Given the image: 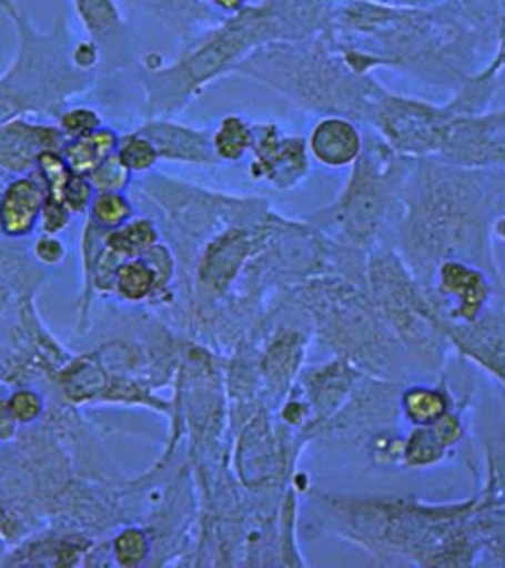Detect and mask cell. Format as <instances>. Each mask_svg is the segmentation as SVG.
<instances>
[{
  "label": "cell",
  "instance_id": "1",
  "mask_svg": "<svg viewBox=\"0 0 505 568\" xmlns=\"http://www.w3.org/2000/svg\"><path fill=\"white\" fill-rule=\"evenodd\" d=\"M362 286L346 276H314L291 286L284 298L334 354L372 377L400 382L407 354Z\"/></svg>",
  "mask_w": 505,
  "mask_h": 568
},
{
  "label": "cell",
  "instance_id": "2",
  "mask_svg": "<svg viewBox=\"0 0 505 568\" xmlns=\"http://www.w3.org/2000/svg\"><path fill=\"white\" fill-rule=\"evenodd\" d=\"M365 284L375 308L405 354L428 372L444 367L446 355L453 349L451 337L435 304L400 253H370Z\"/></svg>",
  "mask_w": 505,
  "mask_h": 568
},
{
  "label": "cell",
  "instance_id": "3",
  "mask_svg": "<svg viewBox=\"0 0 505 568\" xmlns=\"http://www.w3.org/2000/svg\"><path fill=\"white\" fill-rule=\"evenodd\" d=\"M275 230L269 225H253L248 230H230L205 248L200 266V281L213 294L230 291L231 284L245 273L249 263L257 257Z\"/></svg>",
  "mask_w": 505,
  "mask_h": 568
},
{
  "label": "cell",
  "instance_id": "4",
  "mask_svg": "<svg viewBox=\"0 0 505 568\" xmlns=\"http://www.w3.org/2000/svg\"><path fill=\"white\" fill-rule=\"evenodd\" d=\"M464 438V425L456 410H451L431 426H413V433L405 436L401 466L428 468L446 458L456 444Z\"/></svg>",
  "mask_w": 505,
  "mask_h": 568
},
{
  "label": "cell",
  "instance_id": "5",
  "mask_svg": "<svg viewBox=\"0 0 505 568\" xmlns=\"http://www.w3.org/2000/svg\"><path fill=\"white\" fill-rule=\"evenodd\" d=\"M62 136L48 126L27 123H9L0 129V166L20 172L46 151H58Z\"/></svg>",
  "mask_w": 505,
  "mask_h": 568
},
{
  "label": "cell",
  "instance_id": "6",
  "mask_svg": "<svg viewBox=\"0 0 505 568\" xmlns=\"http://www.w3.org/2000/svg\"><path fill=\"white\" fill-rule=\"evenodd\" d=\"M251 146H255L259 172L271 178L275 184L286 187L306 170L304 144L296 139H279L275 131H265L259 139L253 136Z\"/></svg>",
  "mask_w": 505,
  "mask_h": 568
},
{
  "label": "cell",
  "instance_id": "7",
  "mask_svg": "<svg viewBox=\"0 0 505 568\" xmlns=\"http://www.w3.org/2000/svg\"><path fill=\"white\" fill-rule=\"evenodd\" d=\"M46 192L32 178H18L0 197V230L9 237H24L42 215Z\"/></svg>",
  "mask_w": 505,
  "mask_h": 568
},
{
  "label": "cell",
  "instance_id": "8",
  "mask_svg": "<svg viewBox=\"0 0 505 568\" xmlns=\"http://www.w3.org/2000/svg\"><path fill=\"white\" fill-rule=\"evenodd\" d=\"M311 151L326 166L352 164L362 151V139L344 119H326L311 134Z\"/></svg>",
  "mask_w": 505,
  "mask_h": 568
},
{
  "label": "cell",
  "instance_id": "9",
  "mask_svg": "<svg viewBox=\"0 0 505 568\" xmlns=\"http://www.w3.org/2000/svg\"><path fill=\"white\" fill-rule=\"evenodd\" d=\"M400 408L408 425L431 426L453 410V395L443 383L436 387L411 385L401 390Z\"/></svg>",
  "mask_w": 505,
  "mask_h": 568
},
{
  "label": "cell",
  "instance_id": "10",
  "mask_svg": "<svg viewBox=\"0 0 505 568\" xmlns=\"http://www.w3.org/2000/svg\"><path fill=\"white\" fill-rule=\"evenodd\" d=\"M154 144L159 156L170 160H210L212 152L202 134L174 124H149L139 131Z\"/></svg>",
  "mask_w": 505,
  "mask_h": 568
},
{
  "label": "cell",
  "instance_id": "11",
  "mask_svg": "<svg viewBox=\"0 0 505 568\" xmlns=\"http://www.w3.org/2000/svg\"><path fill=\"white\" fill-rule=\"evenodd\" d=\"M117 146H119L117 134L99 126L93 133L71 139L63 146V159L73 174L88 176L101 160H105L109 154L117 151Z\"/></svg>",
  "mask_w": 505,
  "mask_h": 568
},
{
  "label": "cell",
  "instance_id": "12",
  "mask_svg": "<svg viewBox=\"0 0 505 568\" xmlns=\"http://www.w3.org/2000/svg\"><path fill=\"white\" fill-rule=\"evenodd\" d=\"M156 230L151 222L123 223L107 237V248L124 261L141 257L152 245H156Z\"/></svg>",
  "mask_w": 505,
  "mask_h": 568
},
{
  "label": "cell",
  "instance_id": "13",
  "mask_svg": "<svg viewBox=\"0 0 505 568\" xmlns=\"http://www.w3.org/2000/svg\"><path fill=\"white\" fill-rule=\"evenodd\" d=\"M115 286L127 301H142L159 288L152 266L142 257L129 258L117 268Z\"/></svg>",
  "mask_w": 505,
  "mask_h": 568
},
{
  "label": "cell",
  "instance_id": "14",
  "mask_svg": "<svg viewBox=\"0 0 505 568\" xmlns=\"http://www.w3.org/2000/svg\"><path fill=\"white\" fill-rule=\"evenodd\" d=\"M93 40H103L121 24V12L113 0H73Z\"/></svg>",
  "mask_w": 505,
  "mask_h": 568
},
{
  "label": "cell",
  "instance_id": "15",
  "mask_svg": "<svg viewBox=\"0 0 505 568\" xmlns=\"http://www.w3.org/2000/svg\"><path fill=\"white\" fill-rule=\"evenodd\" d=\"M253 142V133L238 116H228L213 136V151L223 160H240Z\"/></svg>",
  "mask_w": 505,
  "mask_h": 568
},
{
  "label": "cell",
  "instance_id": "16",
  "mask_svg": "<svg viewBox=\"0 0 505 568\" xmlns=\"http://www.w3.org/2000/svg\"><path fill=\"white\" fill-rule=\"evenodd\" d=\"M91 215L101 227L117 230L133 215V207L121 192H99L91 202Z\"/></svg>",
  "mask_w": 505,
  "mask_h": 568
},
{
  "label": "cell",
  "instance_id": "17",
  "mask_svg": "<svg viewBox=\"0 0 505 568\" xmlns=\"http://www.w3.org/2000/svg\"><path fill=\"white\" fill-rule=\"evenodd\" d=\"M36 164L44 178L46 197L63 204V187L73 174L65 159L62 154H58V151H46L38 156Z\"/></svg>",
  "mask_w": 505,
  "mask_h": 568
},
{
  "label": "cell",
  "instance_id": "18",
  "mask_svg": "<svg viewBox=\"0 0 505 568\" xmlns=\"http://www.w3.org/2000/svg\"><path fill=\"white\" fill-rule=\"evenodd\" d=\"M115 152L119 160L131 172L149 170L159 160V152L154 149V144L147 136H142L139 133L131 134V136H127L123 141H119Z\"/></svg>",
  "mask_w": 505,
  "mask_h": 568
},
{
  "label": "cell",
  "instance_id": "19",
  "mask_svg": "<svg viewBox=\"0 0 505 568\" xmlns=\"http://www.w3.org/2000/svg\"><path fill=\"white\" fill-rule=\"evenodd\" d=\"M129 174L131 170L124 166L123 162L117 156V152L109 154L105 160H101L95 169L89 172L88 178L95 192H123L129 184Z\"/></svg>",
  "mask_w": 505,
  "mask_h": 568
},
{
  "label": "cell",
  "instance_id": "20",
  "mask_svg": "<svg viewBox=\"0 0 505 568\" xmlns=\"http://www.w3.org/2000/svg\"><path fill=\"white\" fill-rule=\"evenodd\" d=\"M149 555V537L141 529H127L117 537L115 557L123 567H137Z\"/></svg>",
  "mask_w": 505,
  "mask_h": 568
},
{
  "label": "cell",
  "instance_id": "21",
  "mask_svg": "<svg viewBox=\"0 0 505 568\" xmlns=\"http://www.w3.org/2000/svg\"><path fill=\"white\" fill-rule=\"evenodd\" d=\"M95 187L91 186L88 176L71 174L68 184L63 187V204L71 213H83L93 202Z\"/></svg>",
  "mask_w": 505,
  "mask_h": 568
},
{
  "label": "cell",
  "instance_id": "22",
  "mask_svg": "<svg viewBox=\"0 0 505 568\" xmlns=\"http://www.w3.org/2000/svg\"><path fill=\"white\" fill-rule=\"evenodd\" d=\"M9 410L14 420L32 423L42 413V399L36 395L34 390H18L10 397Z\"/></svg>",
  "mask_w": 505,
  "mask_h": 568
},
{
  "label": "cell",
  "instance_id": "23",
  "mask_svg": "<svg viewBox=\"0 0 505 568\" xmlns=\"http://www.w3.org/2000/svg\"><path fill=\"white\" fill-rule=\"evenodd\" d=\"M99 124L101 119L91 109H71L62 116V131L71 134L73 139L98 131Z\"/></svg>",
  "mask_w": 505,
  "mask_h": 568
},
{
  "label": "cell",
  "instance_id": "24",
  "mask_svg": "<svg viewBox=\"0 0 505 568\" xmlns=\"http://www.w3.org/2000/svg\"><path fill=\"white\" fill-rule=\"evenodd\" d=\"M42 227L46 233H58L62 231L68 223H70L71 212L68 210V205L62 202H53L46 197L44 207H42Z\"/></svg>",
  "mask_w": 505,
  "mask_h": 568
},
{
  "label": "cell",
  "instance_id": "25",
  "mask_svg": "<svg viewBox=\"0 0 505 568\" xmlns=\"http://www.w3.org/2000/svg\"><path fill=\"white\" fill-rule=\"evenodd\" d=\"M36 255L40 261H44L48 265H53L58 261H62L63 257V245L53 237H44V240L36 243Z\"/></svg>",
  "mask_w": 505,
  "mask_h": 568
},
{
  "label": "cell",
  "instance_id": "26",
  "mask_svg": "<svg viewBox=\"0 0 505 568\" xmlns=\"http://www.w3.org/2000/svg\"><path fill=\"white\" fill-rule=\"evenodd\" d=\"M98 60V50H95V45L83 44L78 48V52H75V63L81 65V68H88L91 63H95Z\"/></svg>",
  "mask_w": 505,
  "mask_h": 568
},
{
  "label": "cell",
  "instance_id": "27",
  "mask_svg": "<svg viewBox=\"0 0 505 568\" xmlns=\"http://www.w3.org/2000/svg\"><path fill=\"white\" fill-rule=\"evenodd\" d=\"M213 2H215V4H220L223 9L231 10L238 9L243 0H213Z\"/></svg>",
  "mask_w": 505,
  "mask_h": 568
},
{
  "label": "cell",
  "instance_id": "28",
  "mask_svg": "<svg viewBox=\"0 0 505 568\" xmlns=\"http://www.w3.org/2000/svg\"><path fill=\"white\" fill-rule=\"evenodd\" d=\"M496 235L499 240L505 241V217L497 220L496 223Z\"/></svg>",
  "mask_w": 505,
  "mask_h": 568
}]
</instances>
